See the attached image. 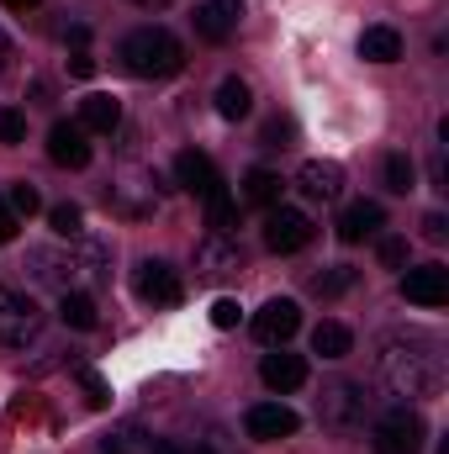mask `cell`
I'll list each match as a JSON object with an SVG mask.
<instances>
[{
	"mask_svg": "<svg viewBox=\"0 0 449 454\" xmlns=\"http://www.w3.org/2000/svg\"><path fill=\"white\" fill-rule=\"evenodd\" d=\"M375 370L397 396H439L445 391V354L434 339H418V333H407V339L397 333L381 343Z\"/></svg>",
	"mask_w": 449,
	"mask_h": 454,
	"instance_id": "obj_1",
	"label": "cell"
},
{
	"mask_svg": "<svg viewBox=\"0 0 449 454\" xmlns=\"http://www.w3.org/2000/svg\"><path fill=\"white\" fill-rule=\"evenodd\" d=\"M122 64L132 80H169L185 69V48L169 27H138L122 37Z\"/></svg>",
	"mask_w": 449,
	"mask_h": 454,
	"instance_id": "obj_2",
	"label": "cell"
},
{
	"mask_svg": "<svg viewBox=\"0 0 449 454\" xmlns=\"http://www.w3.org/2000/svg\"><path fill=\"white\" fill-rule=\"evenodd\" d=\"M106 201H112L116 217L143 223V217H154V212H159V201H164V180H159L154 169H143V164H127V169L112 180Z\"/></svg>",
	"mask_w": 449,
	"mask_h": 454,
	"instance_id": "obj_3",
	"label": "cell"
},
{
	"mask_svg": "<svg viewBox=\"0 0 449 454\" xmlns=\"http://www.w3.org/2000/svg\"><path fill=\"white\" fill-rule=\"evenodd\" d=\"M365 412H370V396L354 380H328L323 396H318V423L328 434H359L365 428Z\"/></svg>",
	"mask_w": 449,
	"mask_h": 454,
	"instance_id": "obj_4",
	"label": "cell"
},
{
	"mask_svg": "<svg viewBox=\"0 0 449 454\" xmlns=\"http://www.w3.org/2000/svg\"><path fill=\"white\" fill-rule=\"evenodd\" d=\"M423 418L413 412V407H386L381 418H375V428H370V450L375 454H418L423 450Z\"/></svg>",
	"mask_w": 449,
	"mask_h": 454,
	"instance_id": "obj_5",
	"label": "cell"
},
{
	"mask_svg": "<svg viewBox=\"0 0 449 454\" xmlns=\"http://www.w3.org/2000/svg\"><path fill=\"white\" fill-rule=\"evenodd\" d=\"M37 333H43V307L27 291H0V343L27 348Z\"/></svg>",
	"mask_w": 449,
	"mask_h": 454,
	"instance_id": "obj_6",
	"label": "cell"
},
{
	"mask_svg": "<svg viewBox=\"0 0 449 454\" xmlns=\"http://www.w3.org/2000/svg\"><path fill=\"white\" fill-rule=\"evenodd\" d=\"M312 238H318V227H312L307 212H296V207H270L264 212V248L270 254H302Z\"/></svg>",
	"mask_w": 449,
	"mask_h": 454,
	"instance_id": "obj_7",
	"label": "cell"
},
{
	"mask_svg": "<svg viewBox=\"0 0 449 454\" xmlns=\"http://www.w3.org/2000/svg\"><path fill=\"white\" fill-rule=\"evenodd\" d=\"M296 328H302V307L286 301V296H275L254 312V339L264 348H286V339H296Z\"/></svg>",
	"mask_w": 449,
	"mask_h": 454,
	"instance_id": "obj_8",
	"label": "cell"
},
{
	"mask_svg": "<svg viewBox=\"0 0 449 454\" xmlns=\"http://www.w3.org/2000/svg\"><path fill=\"white\" fill-rule=\"evenodd\" d=\"M132 286H138V296H143L148 307H175V301L185 296V286H180L175 264H164V259H143V264H138V275H132Z\"/></svg>",
	"mask_w": 449,
	"mask_h": 454,
	"instance_id": "obj_9",
	"label": "cell"
},
{
	"mask_svg": "<svg viewBox=\"0 0 449 454\" xmlns=\"http://www.w3.org/2000/svg\"><path fill=\"white\" fill-rule=\"evenodd\" d=\"M243 428H248L254 444H275V439H291V434L302 428V418H296L286 402H259V407L243 412Z\"/></svg>",
	"mask_w": 449,
	"mask_h": 454,
	"instance_id": "obj_10",
	"label": "cell"
},
{
	"mask_svg": "<svg viewBox=\"0 0 449 454\" xmlns=\"http://www.w3.org/2000/svg\"><path fill=\"white\" fill-rule=\"evenodd\" d=\"M343 164H334V159H307L302 164V175H296V191L307 196V201H323V207H334L338 196H343Z\"/></svg>",
	"mask_w": 449,
	"mask_h": 454,
	"instance_id": "obj_11",
	"label": "cell"
},
{
	"mask_svg": "<svg viewBox=\"0 0 449 454\" xmlns=\"http://www.w3.org/2000/svg\"><path fill=\"white\" fill-rule=\"evenodd\" d=\"M48 159H53L59 169H85V164H91V132H85L80 121H53V132H48Z\"/></svg>",
	"mask_w": 449,
	"mask_h": 454,
	"instance_id": "obj_12",
	"label": "cell"
},
{
	"mask_svg": "<svg viewBox=\"0 0 449 454\" xmlns=\"http://www.w3.org/2000/svg\"><path fill=\"white\" fill-rule=\"evenodd\" d=\"M196 270H201L207 280L238 275V270H243V248H238V238H227V232L201 238V243H196Z\"/></svg>",
	"mask_w": 449,
	"mask_h": 454,
	"instance_id": "obj_13",
	"label": "cell"
},
{
	"mask_svg": "<svg viewBox=\"0 0 449 454\" xmlns=\"http://www.w3.org/2000/svg\"><path fill=\"white\" fill-rule=\"evenodd\" d=\"M402 296L413 307H445L449 301V270L445 264H418L402 275Z\"/></svg>",
	"mask_w": 449,
	"mask_h": 454,
	"instance_id": "obj_14",
	"label": "cell"
},
{
	"mask_svg": "<svg viewBox=\"0 0 449 454\" xmlns=\"http://www.w3.org/2000/svg\"><path fill=\"white\" fill-rule=\"evenodd\" d=\"M238 16H243V0H201L196 5V37L227 43L238 32Z\"/></svg>",
	"mask_w": 449,
	"mask_h": 454,
	"instance_id": "obj_15",
	"label": "cell"
},
{
	"mask_svg": "<svg viewBox=\"0 0 449 454\" xmlns=\"http://www.w3.org/2000/svg\"><path fill=\"white\" fill-rule=\"evenodd\" d=\"M259 375H264V386L270 391H302L307 386V359L302 354H286V348H275V354H264V364H259Z\"/></svg>",
	"mask_w": 449,
	"mask_h": 454,
	"instance_id": "obj_16",
	"label": "cell"
},
{
	"mask_svg": "<svg viewBox=\"0 0 449 454\" xmlns=\"http://www.w3.org/2000/svg\"><path fill=\"white\" fill-rule=\"evenodd\" d=\"M91 137H112L116 127H122V101L106 96V90H91L85 101H80V116H75Z\"/></svg>",
	"mask_w": 449,
	"mask_h": 454,
	"instance_id": "obj_17",
	"label": "cell"
},
{
	"mask_svg": "<svg viewBox=\"0 0 449 454\" xmlns=\"http://www.w3.org/2000/svg\"><path fill=\"white\" fill-rule=\"evenodd\" d=\"M381 227H386L381 201H349V207L338 212V238H343V243H365V238H375Z\"/></svg>",
	"mask_w": 449,
	"mask_h": 454,
	"instance_id": "obj_18",
	"label": "cell"
},
{
	"mask_svg": "<svg viewBox=\"0 0 449 454\" xmlns=\"http://www.w3.org/2000/svg\"><path fill=\"white\" fill-rule=\"evenodd\" d=\"M27 264H32V280H37V286L69 291V280H75V254H59V248H32V254H27Z\"/></svg>",
	"mask_w": 449,
	"mask_h": 454,
	"instance_id": "obj_19",
	"label": "cell"
},
{
	"mask_svg": "<svg viewBox=\"0 0 449 454\" xmlns=\"http://www.w3.org/2000/svg\"><path fill=\"white\" fill-rule=\"evenodd\" d=\"M175 180H180V185H185L191 196H207V191H212V185H217L223 175H217V164H212V159H207L201 148H185V153L175 159Z\"/></svg>",
	"mask_w": 449,
	"mask_h": 454,
	"instance_id": "obj_20",
	"label": "cell"
},
{
	"mask_svg": "<svg viewBox=\"0 0 449 454\" xmlns=\"http://www.w3.org/2000/svg\"><path fill=\"white\" fill-rule=\"evenodd\" d=\"M75 243H80V248H75V270H80L85 280L106 286V280H112V243H106V238H85V232H80Z\"/></svg>",
	"mask_w": 449,
	"mask_h": 454,
	"instance_id": "obj_21",
	"label": "cell"
},
{
	"mask_svg": "<svg viewBox=\"0 0 449 454\" xmlns=\"http://www.w3.org/2000/svg\"><path fill=\"white\" fill-rule=\"evenodd\" d=\"M359 59H370V64H397V59H402V32H397V27H365V32H359Z\"/></svg>",
	"mask_w": 449,
	"mask_h": 454,
	"instance_id": "obj_22",
	"label": "cell"
},
{
	"mask_svg": "<svg viewBox=\"0 0 449 454\" xmlns=\"http://www.w3.org/2000/svg\"><path fill=\"white\" fill-rule=\"evenodd\" d=\"M280 191H286V180L275 175V169H248L243 175V201H254V207H280Z\"/></svg>",
	"mask_w": 449,
	"mask_h": 454,
	"instance_id": "obj_23",
	"label": "cell"
},
{
	"mask_svg": "<svg viewBox=\"0 0 449 454\" xmlns=\"http://www.w3.org/2000/svg\"><path fill=\"white\" fill-rule=\"evenodd\" d=\"M59 323L75 328V333H91V328L101 323V312H96V301H91L85 291H64V301H59Z\"/></svg>",
	"mask_w": 449,
	"mask_h": 454,
	"instance_id": "obj_24",
	"label": "cell"
},
{
	"mask_svg": "<svg viewBox=\"0 0 449 454\" xmlns=\"http://www.w3.org/2000/svg\"><path fill=\"white\" fill-rule=\"evenodd\" d=\"M248 112H254V90H248L238 74H227L223 85H217V116H227V121H243Z\"/></svg>",
	"mask_w": 449,
	"mask_h": 454,
	"instance_id": "obj_25",
	"label": "cell"
},
{
	"mask_svg": "<svg viewBox=\"0 0 449 454\" xmlns=\"http://www.w3.org/2000/svg\"><path fill=\"white\" fill-rule=\"evenodd\" d=\"M349 348H354V333H349L343 323L328 317V323H318V328H312V354H323V359H343Z\"/></svg>",
	"mask_w": 449,
	"mask_h": 454,
	"instance_id": "obj_26",
	"label": "cell"
},
{
	"mask_svg": "<svg viewBox=\"0 0 449 454\" xmlns=\"http://www.w3.org/2000/svg\"><path fill=\"white\" fill-rule=\"evenodd\" d=\"M381 180H386V191L407 196V191L418 185V164H413L407 153H386V159H381Z\"/></svg>",
	"mask_w": 449,
	"mask_h": 454,
	"instance_id": "obj_27",
	"label": "cell"
},
{
	"mask_svg": "<svg viewBox=\"0 0 449 454\" xmlns=\"http://www.w3.org/2000/svg\"><path fill=\"white\" fill-rule=\"evenodd\" d=\"M201 201H207V227H212V232H227V227L238 223V201L227 196L223 180H217V185H212V191H207Z\"/></svg>",
	"mask_w": 449,
	"mask_h": 454,
	"instance_id": "obj_28",
	"label": "cell"
},
{
	"mask_svg": "<svg viewBox=\"0 0 449 454\" xmlns=\"http://www.w3.org/2000/svg\"><path fill=\"white\" fill-rule=\"evenodd\" d=\"M354 280H359V270H349V264H334V270H323V275H312V296H343V291H354Z\"/></svg>",
	"mask_w": 449,
	"mask_h": 454,
	"instance_id": "obj_29",
	"label": "cell"
},
{
	"mask_svg": "<svg viewBox=\"0 0 449 454\" xmlns=\"http://www.w3.org/2000/svg\"><path fill=\"white\" fill-rule=\"evenodd\" d=\"M101 454H148V444H143L138 423H116L112 434L101 439Z\"/></svg>",
	"mask_w": 449,
	"mask_h": 454,
	"instance_id": "obj_30",
	"label": "cell"
},
{
	"mask_svg": "<svg viewBox=\"0 0 449 454\" xmlns=\"http://www.w3.org/2000/svg\"><path fill=\"white\" fill-rule=\"evenodd\" d=\"M5 207H11L16 217H32V212L43 207V196H37V185H32V180H16V185L5 191Z\"/></svg>",
	"mask_w": 449,
	"mask_h": 454,
	"instance_id": "obj_31",
	"label": "cell"
},
{
	"mask_svg": "<svg viewBox=\"0 0 449 454\" xmlns=\"http://www.w3.org/2000/svg\"><path fill=\"white\" fill-rule=\"evenodd\" d=\"M48 223H53L59 238H80V232H85V212H80L75 201H64V207H53V212H48Z\"/></svg>",
	"mask_w": 449,
	"mask_h": 454,
	"instance_id": "obj_32",
	"label": "cell"
},
{
	"mask_svg": "<svg viewBox=\"0 0 449 454\" xmlns=\"http://www.w3.org/2000/svg\"><path fill=\"white\" fill-rule=\"evenodd\" d=\"M291 137H296L291 116H270V121H264V132H259V148H291Z\"/></svg>",
	"mask_w": 449,
	"mask_h": 454,
	"instance_id": "obj_33",
	"label": "cell"
},
{
	"mask_svg": "<svg viewBox=\"0 0 449 454\" xmlns=\"http://www.w3.org/2000/svg\"><path fill=\"white\" fill-rule=\"evenodd\" d=\"M0 143H5V148L27 143V116L16 112V106H0Z\"/></svg>",
	"mask_w": 449,
	"mask_h": 454,
	"instance_id": "obj_34",
	"label": "cell"
},
{
	"mask_svg": "<svg viewBox=\"0 0 449 454\" xmlns=\"http://www.w3.org/2000/svg\"><path fill=\"white\" fill-rule=\"evenodd\" d=\"M80 386H85V402H91V407H106V402H112V391H106V380H101L96 370H80Z\"/></svg>",
	"mask_w": 449,
	"mask_h": 454,
	"instance_id": "obj_35",
	"label": "cell"
},
{
	"mask_svg": "<svg viewBox=\"0 0 449 454\" xmlns=\"http://www.w3.org/2000/svg\"><path fill=\"white\" fill-rule=\"evenodd\" d=\"M381 264L386 270H402L407 264V238H381Z\"/></svg>",
	"mask_w": 449,
	"mask_h": 454,
	"instance_id": "obj_36",
	"label": "cell"
},
{
	"mask_svg": "<svg viewBox=\"0 0 449 454\" xmlns=\"http://www.w3.org/2000/svg\"><path fill=\"white\" fill-rule=\"evenodd\" d=\"M196 454H238L232 450V439H227L223 428H207V434H201V450Z\"/></svg>",
	"mask_w": 449,
	"mask_h": 454,
	"instance_id": "obj_37",
	"label": "cell"
},
{
	"mask_svg": "<svg viewBox=\"0 0 449 454\" xmlns=\"http://www.w3.org/2000/svg\"><path fill=\"white\" fill-rule=\"evenodd\" d=\"M238 317H243V312H238V301H232V296L212 301V323H217V328H238Z\"/></svg>",
	"mask_w": 449,
	"mask_h": 454,
	"instance_id": "obj_38",
	"label": "cell"
},
{
	"mask_svg": "<svg viewBox=\"0 0 449 454\" xmlns=\"http://www.w3.org/2000/svg\"><path fill=\"white\" fill-rule=\"evenodd\" d=\"M69 74H75V80H91V74H96V59H91L85 48H80V53H69Z\"/></svg>",
	"mask_w": 449,
	"mask_h": 454,
	"instance_id": "obj_39",
	"label": "cell"
},
{
	"mask_svg": "<svg viewBox=\"0 0 449 454\" xmlns=\"http://www.w3.org/2000/svg\"><path fill=\"white\" fill-rule=\"evenodd\" d=\"M16 238V212L5 207V196H0V243H11Z\"/></svg>",
	"mask_w": 449,
	"mask_h": 454,
	"instance_id": "obj_40",
	"label": "cell"
},
{
	"mask_svg": "<svg viewBox=\"0 0 449 454\" xmlns=\"http://www.w3.org/2000/svg\"><path fill=\"white\" fill-rule=\"evenodd\" d=\"M445 232H449V223L439 217V212H429V217H423V238H434V243H439Z\"/></svg>",
	"mask_w": 449,
	"mask_h": 454,
	"instance_id": "obj_41",
	"label": "cell"
},
{
	"mask_svg": "<svg viewBox=\"0 0 449 454\" xmlns=\"http://www.w3.org/2000/svg\"><path fill=\"white\" fill-rule=\"evenodd\" d=\"M148 454H196V450H185L180 439H159V444H148Z\"/></svg>",
	"mask_w": 449,
	"mask_h": 454,
	"instance_id": "obj_42",
	"label": "cell"
},
{
	"mask_svg": "<svg viewBox=\"0 0 449 454\" xmlns=\"http://www.w3.org/2000/svg\"><path fill=\"white\" fill-rule=\"evenodd\" d=\"M64 37H69V43H75V53H80V48H85V43H91V27H85V21H75V27H69V32H64Z\"/></svg>",
	"mask_w": 449,
	"mask_h": 454,
	"instance_id": "obj_43",
	"label": "cell"
},
{
	"mask_svg": "<svg viewBox=\"0 0 449 454\" xmlns=\"http://www.w3.org/2000/svg\"><path fill=\"white\" fill-rule=\"evenodd\" d=\"M11 11H32V5H43V0H5Z\"/></svg>",
	"mask_w": 449,
	"mask_h": 454,
	"instance_id": "obj_44",
	"label": "cell"
},
{
	"mask_svg": "<svg viewBox=\"0 0 449 454\" xmlns=\"http://www.w3.org/2000/svg\"><path fill=\"white\" fill-rule=\"evenodd\" d=\"M5 59H11V37L0 32V64H5Z\"/></svg>",
	"mask_w": 449,
	"mask_h": 454,
	"instance_id": "obj_45",
	"label": "cell"
},
{
	"mask_svg": "<svg viewBox=\"0 0 449 454\" xmlns=\"http://www.w3.org/2000/svg\"><path fill=\"white\" fill-rule=\"evenodd\" d=\"M132 5H143V11H154V5H169V0H132Z\"/></svg>",
	"mask_w": 449,
	"mask_h": 454,
	"instance_id": "obj_46",
	"label": "cell"
}]
</instances>
